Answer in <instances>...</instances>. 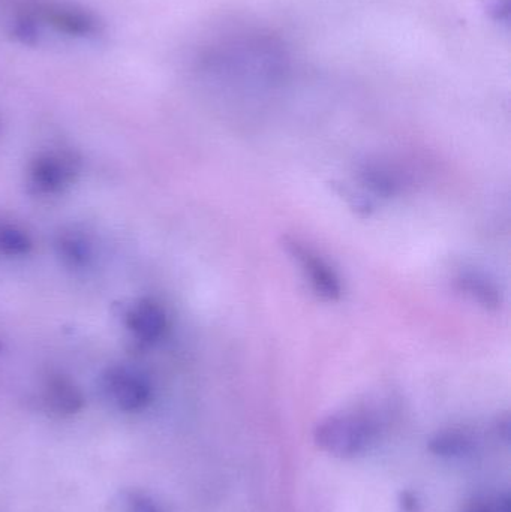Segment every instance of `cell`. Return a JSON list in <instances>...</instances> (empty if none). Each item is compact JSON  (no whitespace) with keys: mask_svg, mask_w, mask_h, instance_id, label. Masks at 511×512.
Masks as SVG:
<instances>
[{"mask_svg":"<svg viewBox=\"0 0 511 512\" xmlns=\"http://www.w3.org/2000/svg\"><path fill=\"white\" fill-rule=\"evenodd\" d=\"M378 427L363 412H338L321 420L314 430V442L323 453L336 459H356L369 451Z\"/></svg>","mask_w":511,"mask_h":512,"instance_id":"obj_1","label":"cell"},{"mask_svg":"<svg viewBox=\"0 0 511 512\" xmlns=\"http://www.w3.org/2000/svg\"><path fill=\"white\" fill-rule=\"evenodd\" d=\"M102 391L119 411L140 412L152 403L153 387L141 370L129 366H114L102 376Z\"/></svg>","mask_w":511,"mask_h":512,"instance_id":"obj_2","label":"cell"},{"mask_svg":"<svg viewBox=\"0 0 511 512\" xmlns=\"http://www.w3.org/2000/svg\"><path fill=\"white\" fill-rule=\"evenodd\" d=\"M284 248L291 258L299 262L306 279L321 298L329 301L341 298V279L336 271L323 258H320V255L315 254L305 243L299 242L297 239H290V237L284 240Z\"/></svg>","mask_w":511,"mask_h":512,"instance_id":"obj_3","label":"cell"},{"mask_svg":"<svg viewBox=\"0 0 511 512\" xmlns=\"http://www.w3.org/2000/svg\"><path fill=\"white\" fill-rule=\"evenodd\" d=\"M77 161L66 153L39 156L30 167V182L42 194L62 191L77 174Z\"/></svg>","mask_w":511,"mask_h":512,"instance_id":"obj_4","label":"cell"},{"mask_svg":"<svg viewBox=\"0 0 511 512\" xmlns=\"http://www.w3.org/2000/svg\"><path fill=\"white\" fill-rule=\"evenodd\" d=\"M129 330L141 342L152 343L161 339L167 330L168 318L164 307L152 300L134 304L126 318Z\"/></svg>","mask_w":511,"mask_h":512,"instance_id":"obj_5","label":"cell"},{"mask_svg":"<svg viewBox=\"0 0 511 512\" xmlns=\"http://www.w3.org/2000/svg\"><path fill=\"white\" fill-rule=\"evenodd\" d=\"M44 403L54 414L71 417L83 409L84 399L74 382L62 376H54L45 384Z\"/></svg>","mask_w":511,"mask_h":512,"instance_id":"obj_6","label":"cell"},{"mask_svg":"<svg viewBox=\"0 0 511 512\" xmlns=\"http://www.w3.org/2000/svg\"><path fill=\"white\" fill-rule=\"evenodd\" d=\"M459 291L473 298L486 309H497L501 304V291L488 274L477 270H465L456 279Z\"/></svg>","mask_w":511,"mask_h":512,"instance_id":"obj_7","label":"cell"},{"mask_svg":"<svg viewBox=\"0 0 511 512\" xmlns=\"http://www.w3.org/2000/svg\"><path fill=\"white\" fill-rule=\"evenodd\" d=\"M476 447V439L462 430H443L428 442V450L441 459H465L476 451Z\"/></svg>","mask_w":511,"mask_h":512,"instance_id":"obj_8","label":"cell"},{"mask_svg":"<svg viewBox=\"0 0 511 512\" xmlns=\"http://www.w3.org/2000/svg\"><path fill=\"white\" fill-rule=\"evenodd\" d=\"M360 179L363 185L368 186L374 194L381 197H392L401 189V180L386 165L366 164L360 170Z\"/></svg>","mask_w":511,"mask_h":512,"instance_id":"obj_9","label":"cell"},{"mask_svg":"<svg viewBox=\"0 0 511 512\" xmlns=\"http://www.w3.org/2000/svg\"><path fill=\"white\" fill-rule=\"evenodd\" d=\"M32 249V240L26 231L11 222L0 221V254L23 256Z\"/></svg>","mask_w":511,"mask_h":512,"instance_id":"obj_10","label":"cell"},{"mask_svg":"<svg viewBox=\"0 0 511 512\" xmlns=\"http://www.w3.org/2000/svg\"><path fill=\"white\" fill-rule=\"evenodd\" d=\"M119 512H164L161 504L141 490H123L117 498Z\"/></svg>","mask_w":511,"mask_h":512,"instance_id":"obj_11","label":"cell"},{"mask_svg":"<svg viewBox=\"0 0 511 512\" xmlns=\"http://www.w3.org/2000/svg\"><path fill=\"white\" fill-rule=\"evenodd\" d=\"M63 258L69 259L72 265L86 264L90 258V248L80 236H65L60 242Z\"/></svg>","mask_w":511,"mask_h":512,"instance_id":"obj_12","label":"cell"},{"mask_svg":"<svg viewBox=\"0 0 511 512\" xmlns=\"http://www.w3.org/2000/svg\"><path fill=\"white\" fill-rule=\"evenodd\" d=\"M462 512H511L510 496L501 495L497 499L471 502Z\"/></svg>","mask_w":511,"mask_h":512,"instance_id":"obj_13","label":"cell"},{"mask_svg":"<svg viewBox=\"0 0 511 512\" xmlns=\"http://www.w3.org/2000/svg\"><path fill=\"white\" fill-rule=\"evenodd\" d=\"M485 9L495 21L509 23L510 0H485Z\"/></svg>","mask_w":511,"mask_h":512,"instance_id":"obj_14","label":"cell"},{"mask_svg":"<svg viewBox=\"0 0 511 512\" xmlns=\"http://www.w3.org/2000/svg\"><path fill=\"white\" fill-rule=\"evenodd\" d=\"M399 507H401L402 512H422V502L411 492L401 493Z\"/></svg>","mask_w":511,"mask_h":512,"instance_id":"obj_15","label":"cell"}]
</instances>
